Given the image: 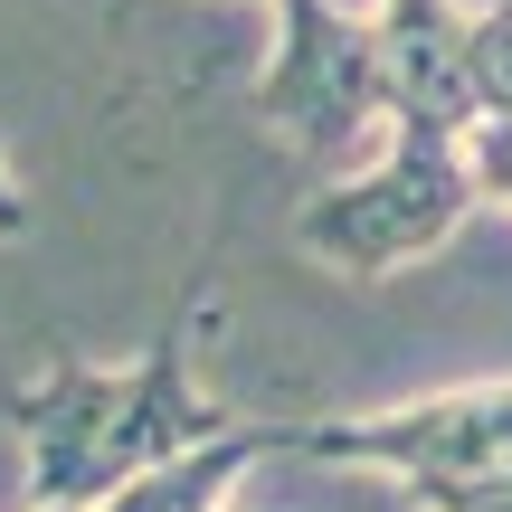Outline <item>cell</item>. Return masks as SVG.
I'll return each mask as SVG.
<instances>
[{"label":"cell","mask_w":512,"mask_h":512,"mask_svg":"<svg viewBox=\"0 0 512 512\" xmlns=\"http://www.w3.org/2000/svg\"><path fill=\"white\" fill-rule=\"evenodd\" d=\"M380 95H389V133L465 143L484 124L475 10L465 0H380Z\"/></svg>","instance_id":"5"},{"label":"cell","mask_w":512,"mask_h":512,"mask_svg":"<svg viewBox=\"0 0 512 512\" xmlns=\"http://www.w3.org/2000/svg\"><path fill=\"white\" fill-rule=\"evenodd\" d=\"M275 456V427H238V437H219V446H190V456H171V465H152L143 484H124L105 512H238L247 494V475Z\"/></svg>","instance_id":"6"},{"label":"cell","mask_w":512,"mask_h":512,"mask_svg":"<svg viewBox=\"0 0 512 512\" xmlns=\"http://www.w3.org/2000/svg\"><path fill=\"white\" fill-rule=\"evenodd\" d=\"M29 512H48V503H29Z\"/></svg>","instance_id":"11"},{"label":"cell","mask_w":512,"mask_h":512,"mask_svg":"<svg viewBox=\"0 0 512 512\" xmlns=\"http://www.w3.org/2000/svg\"><path fill=\"white\" fill-rule=\"evenodd\" d=\"M200 332H209V304H181L133 361H48L38 380L0 399L19 427V456H29V494L48 512H105L152 465L247 427L228 399H209Z\"/></svg>","instance_id":"1"},{"label":"cell","mask_w":512,"mask_h":512,"mask_svg":"<svg viewBox=\"0 0 512 512\" xmlns=\"http://www.w3.org/2000/svg\"><path fill=\"white\" fill-rule=\"evenodd\" d=\"M475 171H465V143H437V133H380V162L323 181L304 209H294V247L323 275H399L418 256H437L475 219Z\"/></svg>","instance_id":"2"},{"label":"cell","mask_w":512,"mask_h":512,"mask_svg":"<svg viewBox=\"0 0 512 512\" xmlns=\"http://www.w3.org/2000/svg\"><path fill=\"white\" fill-rule=\"evenodd\" d=\"M465 171H475V200L512 209V114H484V124L465 133Z\"/></svg>","instance_id":"8"},{"label":"cell","mask_w":512,"mask_h":512,"mask_svg":"<svg viewBox=\"0 0 512 512\" xmlns=\"http://www.w3.org/2000/svg\"><path fill=\"white\" fill-rule=\"evenodd\" d=\"M29 228V200H19V171H10V152H0V238H19Z\"/></svg>","instance_id":"10"},{"label":"cell","mask_w":512,"mask_h":512,"mask_svg":"<svg viewBox=\"0 0 512 512\" xmlns=\"http://www.w3.org/2000/svg\"><path fill=\"white\" fill-rule=\"evenodd\" d=\"M475 95L484 114H512V0L475 10Z\"/></svg>","instance_id":"7"},{"label":"cell","mask_w":512,"mask_h":512,"mask_svg":"<svg viewBox=\"0 0 512 512\" xmlns=\"http://www.w3.org/2000/svg\"><path fill=\"white\" fill-rule=\"evenodd\" d=\"M418 512H512V475H484V484H446V494H418Z\"/></svg>","instance_id":"9"},{"label":"cell","mask_w":512,"mask_h":512,"mask_svg":"<svg viewBox=\"0 0 512 512\" xmlns=\"http://www.w3.org/2000/svg\"><path fill=\"white\" fill-rule=\"evenodd\" d=\"M256 114L313 162H342L351 133H389L380 29L342 0H275V57L256 76Z\"/></svg>","instance_id":"4"},{"label":"cell","mask_w":512,"mask_h":512,"mask_svg":"<svg viewBox=\"0 0 512 512\" xmlns=\"http://www.w3.org/2000/svg\"><path fill=\"white\" fill-rule=\"evenodd\" d=\"M275 456L342 465V475H389L408 503L446 494V484H484V475H512V380H465V389L361 408V418L275 427Z\"/></svg>","instance_id":"3"}]
</instances>
